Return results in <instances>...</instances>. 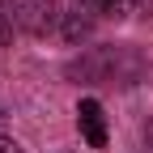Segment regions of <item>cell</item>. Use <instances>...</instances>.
Listing matches in <instances>:
<instances>
[{
    "label": "cell",
    "mask_w": 153,
    "mask_h": 153,
    "mask_svg": "<svg viewBox=\"0 0 153 153\" xmlns=\"http://www.w3.org/2000/svg\"><path fill=\"white\" fill-rule=\"evenodd\" d=\"M140 72H145V60L132 47H94L68 64V76L76 85H132Z\"/></svg>",
    "instance_id": "1"
},
{
    "label": "cell",
    "mask_w": 153,
    "mask_h": 153,
    "mask_svg": "<svg viewBox=\"0 0 153 153\" xmlns=\"http://www.w3.org/2000/svg\"><path fill=\"white\" fill-rule=\"evenodd\" d=\"M9 17H13V26L30 34V38H43L51 34L55 26H60V9H55V0H13L9 4Z\"/></svg>",
    "instance_id": "2"
},
{
    "label": "cell",
    "mask_w": 153,
    "mask_h": 153,
    "mask_svg": "<svg viewBox=\"0 0 153 153\" xmlns=\"http://www.w3.org/2000/svg\"><path fill=\"white\" fill-rule=\"evenodd\" d=\"M76 128H81L89 149H106V115H102L98 98H81L76 102Z\"/></svg>",
    "instance_id": "3"
},
{
    "label": "cell",
    "mask_w": 153,
    "mask_h": 153,
    "mask_svg": "<svg viewBox=\"0 0 153 153\" xmlns=\"http://www.w3.org/2000/svg\"><path fill=\"white\" fill-rule=\"evenodd\" d=\"M60 30H64V38H68V47H81L85 38L94 34V17H89L85 9H72V13L60 17Z\"/></svg>",
    "instance_id": "4"
},
{
    "label": "cell",
    "mask_w": 153,
    "mask_h": 153,
    "mask_svg": "<svg viewBox=\"0 0 153 153\" xmlns=\"http://www.w3.org/2000/svg\"><path fill=\"white\" fill-rule=\"evenodd\" d=\"M76 9H85L89 17H106V22H123L136 9V0H76Z\"/></svg>",
    "instance_id": "5"
},
{
    "label": "cell",
    "mask_w": 153,
    "mask_h": 153,
    "mask_svg": "<svg viewBox=\"0 0 153 153\" xmlns=\"http://www.w3.org/2000/svg\"><path fill=\"white\" fill-rule=\"evenodd\" d=\"M0 153H22V145H17L13 136H4V132H0Z\"/></svg>",
    "instance_id": "6"
},
{
    "label": "cell",
    "mask_w": 153,
    "mask_h": 153,
    "mask_svg": "<svg viewBox=\"0 0 153 153\" xmlns=\"http://www.w3.org/2000/svg\"><path fill=\"white\" fill-rule=\"evenodd\" d=\"M9 34H13V30H9V22H4V13H0V43H9Z\"/></svg>",
    "instance_id": "7"
},
{
    "label": "cell",
    "mask_w": 153,
    "mask_h": 153,
    "mask_svg": "<svg viewBox=\"0 0 153 153\" xmlns=\"http://www.w3.org/2000/svg\"><path fill=\"white\" fill-rule=\"evenodd\" d=\"M9 4H13V0H0V13H4V9H9Z\"/></svg>",
    "instance_id": "8"
},
{
    "label": "cell",
    "mask_w": 153,
    "mask_h": 153,
    "mask_svg": "<svg viewBox=\"0 0 153 153\" xmlns=\"http://www.w3.org/2000/svg\"><path fill=\"white\" fill-rule=\"evenodd\" d=\"M0 123H4V115H0Z\"/></svg>",
    "instance_id": "9"
}]
</instances>
